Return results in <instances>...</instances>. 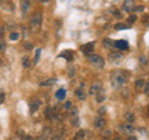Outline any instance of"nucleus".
Instances as JSON below:
<instances>
[{"label": "nucleus", "mask_w": 149, "mask_h": 140, "mask_svg": "<svg viewBox=\"0 0 149 140\" xmlns=\"http://www.w3.org/2000/svg\"><path fill=\"white\" fill-rule=\"evenodd\" d=\"M127 82V76L123 71H116L113 74H112V85L118 87V86H122Z\"/></svg>", "instance_id": "f257e3e1"}, {"label": "nucleus", "mask_w": 149, "mask_h": 140, "mask_svg": "<svg viewBox=\"0 0 149 140\" xmlns=\"http://www.w3.org/2000/svg\"><path fill=\"white\" fill-rule=\"evenodd\" d=\"M41 24H42V14L35 12L30 20V29L31 31H37L40 29Z\"/></svg>", "instance_id": "f03ea898"}, {"label": "nucleus", "mask_w": 149, "mask_h": 140, "mask_svg": "<svg viewBox=\"0 0 149 140\" xmlns=\"http://www.w3.org/2000/svg\"><path fill=\"white\" fill-rule=\"evenodd\" d=\"M88 61L92 66H95L96 68H103L104 67V60L100 55H90Z\"/></svg>", "instance_id": "7ed1b4c3"}, {"label": "nucleus", "mask_w": 149, "mask_h": 140, "mask_svg": "<svg viewBox=\"0 0 149 140\" xmlns=\"http://www.w3.org/2000/svg\"><path fill=\"white\" fill-rule=\"evenodd\" d=\"M108 58L112 62H118V61H120V60H123V53L119 52V51H112V52L109 53V56H108Z\"/></svg>", "instance_id": "20e7f679"}, {"label": "nucleus", "mask_w": 149, "mask_h": 140, "mask_svg": "<svg viewBox=\"0 0 149 140\" xmlns=\"http://www.w3.org/2000/svg\"><path fill=\"white\" fill-rule=\"evenodd\" d=\"M134 8H136V5H134L133 0H125V1L123 3V5H122V9H123L125 12H132V11H134Z\"/></svg>", "instance_id": "39448f33"}, {"label": "nucleus", "mask_w": 149, "mask_h": 140, "mask_svg": "<svg viewBox=\"0 0 149 140\" xmlns=\"http://www.w3.org/2000/svg\"><path fill=\"white\" fill-rule=\"evenodd\" d=\"M102 89V83L100 81H96V82H93L92 85H91V88H90V94H97Z\"/></svg>", "instance_id": "423d86ee"}, {"label": "nucleus", "mask_w": 149, "mask_h": 140, "mask_svg": "<svg viewBox=\"0 0 149 140\" xmlns=\"http://www.w3.org/2000/svg\"><path fill=\"white\" fill-rule=\"evenodd\" d=\"M120 130L124 133V134H128V135H132L134 133V127L130 123H125V124H122L120 125Z\"/></svg>", "instance_id": "0eeeda50"}, {"label": "nucleus", "mask_w": 149, "mask_h": 140, "mask_svg": "<svg viewBox=\"0 0 149 140\" xmlns=\"http://www.w3.org/2000/svg\"><path fill=\"white\" fill-rule=\"evenodd\" d=\"M40 104H41V102L39 98H32L31 102H30V112L31 113H35V112L40 108Z\"/></svg>", "instance_id": "6e6552de"}, {"label": "nucleus", "mask_w": 149, "mask_h": 140, "mask_svg": "<svg viewBox=\"0 0 149 140\" xmlns=\"http://www.w3.org/2000/svg\"><path fill=\"white\" fill-rule=\"evenodd\" d=\"M80 50L83 53H91V52H93V50H95V42H88L86 45H82Z\"/></svg>", "instance_id": "1a4fd4ad"}, {"label": "nucleus", "mask_w": 149, "mask_h": 140, "mask_svg": "<svg viewBox=\"0 0 149 140\" xmlns=\"http://www.w3.org/2000/svg\"><path fill=\"white\" fill-rule=\"evenodd\" d=\"M116 49L117 50H120V51H127L129 49V45L127 41H124V40H118V41H116Z\"/></svg>", "instance_id": "9d476101"}, {"label": "nucleus", "mask_w": 149, "mask_h": 140, "mask_svg": "<svg viewBox=\"0 0 149 140\" xmlns=\"http://www.w3.org/2000/svg\"><path fill=\"white\" fill-rule=\"evenodd\" d=\"M93 124H95V128L102 129V128H104V125H106V120L102 118V116H97L95 119V122H93Z\"/></svg>", "instance_id": "9b49d317"}, {"label": "nucleus", "mask_w": 149, "mask_h": 140, "mask_svg": "<svg viewBox=\"0 0 149 140\" xmlns=\"http://www.w3.org/2000/svg\"><path fill=\"white\" fill-rule=\"evenodd\" d=\"M74 96H76V98L80 100H85L86 97H87L85 89H82V88H77V89L74 91Z\"/></svg>", "instance_id": "f8f14e48"}, {"label": "nucleus", "mask_w": 149, "mask_h": 140, "mask_svg": "<svg viewBox=\"0 0 149 140\" xmlns=\"http://www.w3.org/2000/svg\"><path fill=\"white\" fill-rule=\"evenodd\" d=\"M20 6H21V11L24 12V14H27V12H29L30 8H31V5H30V1H29V0H21V3H20Z\"/></svg>", "instance_id": "ddd939ff"}, {"label": "nucleus", "mask_w": 149, "mask_h": 140, "mask_svg": "<svg viewBox=\"0 0 149 140\" xmlns=\"http://www.w3.org/2000/svg\"><path fill=\"white\" fill-rule=\"evenodd\" d=\"M102 44H103L104 47H106V49H108V50L116 49V41L111 40V39H104L103 41H102Z\"/></svg>", "instance_id": "4468645a"}, {"label": "nucleus", "mask_w": 149, "mask_h": 140, "mask_svg": "<svg viewBox=\"0 0 149 140\" xmlns=\"http://www.w3.org/2000/svg\"><path fill=\"white\" fill-rule=\"evenodd\" d=\"M123 118H124L125 122H127V123H130V124H132L134 120H136V116H134L133 113H130V112H127V113H124Z\"/></svg>", "instance_id": "2eb2a0df"}, {"label": "nucleus", "mask_w": 149, "mask_h": 140, "mask_svg": "<svg viewBox=\"0 0 149 140\" xmlns=\"http://www.w3.org/2000/svg\"><path fill=\"white\" fill-rule=\"evenodd\" d=\"M104 99H106V93L101 89V91L96 94V100L98 102V103H102V102H103Z\"/></svg>", "instance_id": "dca6fc26"}, {"label": "nucleus", "mask_w": 149, "mask_h": 140, "mask_svg": "<svg viewBox=\"0 0 149 140\" xmlns=\"http://www.w3.org/2000/svg\"><path fill=\"white\" fill-rule=\"evenodd\" d=\"M60 57H65L67 61H72L73 60V53L71 52V51H65V52H62L61 55H60Z\"/></svg>", "instance_id": "f3484780"}, {"label": "nucleus", "mask_w": 149, "mask_h": 140, "mask_svg": "<svg viewBox=\"0 0 149 140\" xmlns=\"http://www.w3.org/2000/svg\"><path fill=\"white\" fill-rule=\"evenodd\" d=\"M65 97H66V89L61 88V89H58L56 92V98H57V99L62 100V99H65Z\"/></svg>", "instance_id": "a211bd4d"}, {"label": "nucleus", "mask_w": 149, "mask_h": 140, "mask_svg": "<svg viewBox=\"0 0 149 140\" xmlns=\"http://www.w3.org/2000/svg\"><path fill=\"white\" fill-rule=\"evenodd\" d=\"M85 138H86V132L85 130H78V132L76 133V135H74L73 140H83Z\"/></svg>", "instance_id": "6ab92c4d"}, {"label": "nucleus", "mask_w": 149, "mask_h": 140, "mask_svg": "<svg viewBox=\"0 0 149 140\" xmlns=\"http://www.w3.org/2000/svg\"><path fill=\"white\" fill-rule=\"evenodd\" d=\"M144 85H146V82H144V79H142V78L137 79L136 83H134V86H136L137 89H142V88L144 87Z\"/></svg>", "instance_id": "aec40b11"}, {"label": "nucleus", "mask_w": 149, "mask_h": 140, "mask_svg": "<svg viewBox=\"0 0 149 140\" xmlns=\"http://www.w3.org/2000/svg\"><path fill=\"white\" fill-rule=\"evenodd\" d=\"M125 29H128V25L122 24V22H118V24L114 25V30H125Z\"/></svg>", "instance_id": "412c9836"}, {"label": "nucleus", "mask_w": 149, "mask_h": 140, "mask_svg": "<svg viewBox=\"0 0 149 140\" xmlns=\"http://www.w3.org/2000/svg\"><path fill=\"white\" fill-rule=\"evenodd\" d=\"M21 63H22V66H24L25 68H29L30 67V58L29 57H22V61H21Z\"/></svg>", "instance_id": "4be33fe9"}, {"label": "nucleus", "mask_w": 149, "mask_h": 140, "mask_svg": "<svg viewBox=\"0 0 149 140\" xmlns=\"http://www.w3.org/2000/svg\"><path fill=\"white\" fill-rule=\"evenodd\" d=\"M55 82H56V79H55V78H50V79H47V81L42 82L40 86H42V87H44V86H51V85H54Z\"/></svg>", "instance_id": "5701e85b"}, {"label": "nucleus", "mask_w": 149, "mask_h": 140, "mask_svg": "<svg viewBox=\"0 0 149 140\" xmlns=\"http://www.w3.org/2000/svg\"><path fill=\"white\" fill-rule=\"evenodd\" d=\"M9 37H10V40L11 41H16V40H19V37H20V35H19V32H10V36H9Z\"/></svg>", "instance_id": "b1692460"}, {"label": "nucleus", "mask_w": 149, "mask_h": 140, "mask_svg": "<svg viewBox=\"0 0 149 140\" xmlns=\"http://www.w3.org/2000/svg\"><path fill=\"white\" fill-rule=\"evenodd\" d=\"M142 22H143L144 26H149V14H146V15H143Z\"/></svg>", "instance_id": "393cba45"}, {"label": "nucleus", "mask_w": 149, "mask_h": 140, "mask_svg": "<svg viewBox=\"0 0 149 140\" xmlns=\"http://www.w3.org/2000/svg\"><path fill=\"white\" fill-rule=\"evenodd\" d=\"M109 12L112 14V15H114L116 17H120V12H119V11H118V10H117V9H116V8H114V9H111V10H109Z\"/></svg>", "instance_id": "a878e982"}, {"label": "nucleus", "mask_w": 149, "mask_h": 140, "mask_svg": "<svg viewBox=\"0 0 149 140\" xmlns=\"http://www.w3.org/2000/svg\"><path fill=\"white\" fill-rule=\"evenodd\" d=\"M5 50H6V42L4 40H0V51L4 52Z\"/></svg>", "instance_id": "bb28decb"}, {"label": "nucleus", "mask_w": 149, "mask_h": 140, "mask_svg": "<svg viewBox=\"0 0 149 140\" xmlns=\"http://www.w3.org/2000/svg\"><path fill=\"white\" fill-rule=\"evenodd\" d=\"M40 53H41V49L36 50V56H35V58H34V63H35V64H36L37 62H39V58H40Z\"/></svg>", "instance_id": "cd10ccee"}, {"label": "nucleus", "mask_w": 149, "mask_h": 140, "mask_svg": "<svg viewBox=\"0 0 149 140\" xmlns=\"http://www.w3.org/2000/svg\"><path fill=\"white\" fill-rule=\"evenodd\" d=\"M139 63L141 64H147L148 63V60H147L146 56H141V57H139Z\"/></svg>", "instance_id": "c85d7f7f"}, {"label": "nucleus", "mask_w": 149, "mask_h": 140, "mask_svg": "<svg viewBox=\"0 0 149 140\" xmlns=\"http://www.w3.org/2000/svg\"><path fill=\"white\" fill-rule=\"evenodd\" d=\"M136 21H137V16L136 15H130L128 17V22H129V24H134Z\"/></svg>", "instance_id": "c756f323"}, {"label": "nucleus", "mask_w": 149, "mask_h": 140, "mask_svg": "<svg viewBox=\"0 0 149 140\" xmlns=\"http://www.w3.org/2000/svg\"><path fill=\"white\" fill-rule=\"evenodd\" d=\"M52 133V130H51V128H45L44 129V135L45 137H49V135Z\"/></svg>", "instance_id": "7c9ffc66"}, {"label": "nucleus", "mask_w": 149, "mask_h": 140, "mask_svg": "<svg viewBox=\"0 0 149 140\" xmlns=\"http://www.w3.org/2000/svg\"><path fill=\"white\" fill-rule=\"evenodd\" d=\"M5 102V93L0 92V104H3Z\"/></svg>", "instance_id": "2f4dec72"}, {"label": "nucleus", "mask_w": 149, "mask_h": 140, "mask_svg": "<svg viewBox=\"0 0 149 140\" xmlns=\"http://www.w3.org/2000/svg\"><path fill=\"white\" fill-rule=\"evenodd\" d=\"M144 10V5H138L134 8V11H143Z\"/></svg>", "instance_id": "473e14b6"}, {"label": "nucleus", "mask_w": 149, "mask_h": 140, "mask_svg": "<svg viewBox=\"0 0 149 140\" xmlns=\"http://www.w3.org/2000/svg\"><path fill=\"white\" fill-rule=\"evenodd\" d=\"M143 88H144V93H149V82H148V83H146Z\"/></svg>", "instance_id": "72a5a7b5"}, {"label": "nucleus", "mask_w": 149, "mask_h": 140, "mask_svg": "<svg viewBox=\"0 0 149 140\" xmlns=\"http://www.w3.org/2000/svg\"><path fill=\"white\" fill-rule=\"evenodd\" d=\"M106 107H101V108H100V114L101 115H103V114H106Z\"/></svg>", "instance_id": "f704fd0d"}, {"label": "nucleus", "mask_w": 149, "mask_h": 140, "mask_svg": "<svg viewBox=\"0 0 149 140\" xmlns=\"http://www.w3.org/2000/svg\"><path fill=\"white\" fill-rule=\"evenodd\" d=\"M62 137V134H56V135H54L52 137V140H60V138Z\"/></svg>", "instance_id": "c9c22d12"}, {"label": "nucleus", "mask_w": 149, "mask_h": 140, "mask_svg": "<svg viewBox=\"0 0 149 140\" xmlns=\"http://www.w3.org/2000/svg\"><path fill=\"white\" fill-rule=\"evenodd\" d=\"M4 34H5V30H4V27L3 26H0V39L4 36Z\"/></svg>", "instance_id": "e433bc0d"}, {"label": "nucleus", "mask_w": 149, "mask_h": 140, "mask_svg": "<svg viewBox=\"0 0 149 140\" xmlns=\"http://www.w3.org/2000/svg\"><path fill=\"white\" fill-rule=\"evenodd\" d=\"M72 125H78V118H73V120L71 122Z\"/></svg>", "instance_id": "4c0bfd02"}, {"label": "nucleus", "mask_w": 149, "mask_h": 140, "mask_svg": "<svg viewBox=\"0 0 149 140\" xmlns=\"http://www.w3.org/2000/svg\"><path fill=\"white\" fill-rule=\"evenodd\" d=\"M70 108H71V103H70V102H67V103L66 104H65V109H70Z\"/></svg>", "instance_id": "58836bf2"}, {"label": "nucleus", "mask_w": 149, "mask_h": 140, "mask_svg": "<svg viewBox=\"0 0 149 140\" xmlns=\"http://www.w3.org/2000/svg\"><path fill=\"white\" fill-rule=\"evenodd\" d=\"M71 115L73 116V115H77V109L76 108H73V110L71 112Z\"/></svg>", "instance_id": "ea45409f"}, {"label": "nucleus", "mask_w": 149, "mask_h": 140, "mask_svg": "<svg viewBox=\"0 0 149 140\" xmlns=\"http://www.w3.org/2000/svg\"><path fill=\"white\" fill-rule=\"evenodd\" d=\"M25 47H26L27 50H31V47H32V45H31V44H26V45H25Z\"/></svg>", "instance_id": "a19ab883"}, {"label": "nucleus", "mask_w": 149, "mask_h": 140, "mask_svg": "<svg viewBox=\"0 0 149 140\" xmlns=\"http://www.w3.org/2000/svg\"><path fill=\"white\" fill-rule=\"evenodd\" d=\"M22 140H34V139H32L31 137H24V139H22Z\"/></svg>", "instance_id": "79ce46f5"}, {"label": "nucleus", "mask_w": 149, "mask_h": 140, "mask_svg": "<svg viewBox=\"0 0 149 140\" xmlns=\"http://www.w3.org/2000/svg\"><path fill=\"white\" fill-rule=\"evenodd\" d=\"M127 140H138V139H137L136 137H129V138H128Z\"/></svg>", "instance_id": "37998d69"}, {"label": "nucleus", "mask_w": 149, "mask_h": 140, "mask_svg": "<svg viewBox=\"0 0 149 140\" xmlns=\"http://www.w3.org/2000/svg\"><path fill=\"white\" fill-rule=\"evenodd\" d=\"M113 140H122V138L118 137V135H117V137H114V138H113Z\"/></svg>", "instance_id": "c03bdc74"}, {"label": "nucleus", "mask_w": 149, "mask_h": 140, "mask_svg": "<svg viewBox=\"0 0 149 140\" xmlns=\"http://www.w3.org/2000/svg\"><path fill=\"white\" fill-rule=\"evenodd\" d=\"M147 115H148V116H149V105H148V107H147Z\"/></svg>", "instance_id": "a18cd8bd"}, {"label": "nucleus", "mask_w": 149, "mask_h": 140, "mask_svg": "<svg viewBox=\"0 0 149 140\" xmlns=\"http://www.w3.org/2000/svg\"><path fill=\"white\" fill-rule=\"evenodd\" d=\"M41 1H42V3H47L49 0H41Z\"/></svg>", "instance_id": "49530a36"}, {"label": "nucleus", "mask_w": 149, "mask_h": 140, "mask_svg": "<svg viewBox=\"0 0 149 140\" xmlns=\"http://www.w3.org/2000/svg\"><path fill=\"white\" fill-rule=\"evenodd\" d=\"M148 96H149V93H148Z\"/></svg>", "instance_id": "de8ad7c7"}, {"label": "nucleus", "mask_w": 149, "mask_h": 140, "mask_svg": "<svg viewBox=\"0 0 149 140\" xmlns=\"http://www.w3.org/2000/svg\"><path fill=\"white\" fill-rule=\"evenodd\" d=\"M0 62H1V61H0Z\"/></svg>", "instance_id": "09e8293b"}]
</instances>
